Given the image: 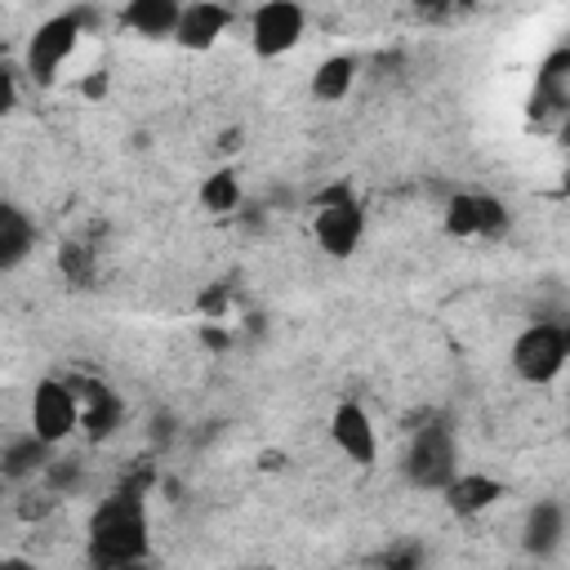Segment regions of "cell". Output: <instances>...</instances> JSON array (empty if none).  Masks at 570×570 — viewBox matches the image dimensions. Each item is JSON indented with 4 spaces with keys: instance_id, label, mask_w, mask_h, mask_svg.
Masks as SVG:
<instances>
[{
    "instance_id": "cell-21",
    "label": "cell",
    "mask_w": 570,
    "mask_h": 570,
    "mask_svg": "<svg viewBox=\"0 0 570 570\" xmlns=\"http://www.w3.org/2000/svg\"><path fill=\"white\" fill-rule=\"evenodd\" d=\"M13 102H18V85H13V71L0 62V116L13 111Z\"/></svg>"
},
{
    "instance_id": "cell-4",
    "label": "cell",
    "mask_w": 570,
    "mask_h": 570,
    "mask_svg": "<svg viewBox=\"0 0 570 570\" xmlns=\"http://www.w3.org/2000/svg\"><path fill=\"white\" fill-rule=\"evenodd\" d=\"M566 356H570V330L557 321H534L512 343V370L525 383H552L566 370Z\"/></svg>"
},
{
    "instance_id": "cell-20",
    "label": "cell",
    "mask_w": 570,
    "mask_h": 570,
    "mask_svg": "<svg viewBox=\"0 0 570 570\" xmlns=\"http://www.w3.org/2000/svg\"><path fill=\"white\" fill-rule=\"evenodd\" d=\"M383 570H423V548L419 543H396L383 557Z\"/></svg>"
},
{
    "instance_id": "cell-16",
    "label": "cell",
    "mask_w": 570,
    "mask_h": 570,
    "mask_svg": "<svg viewBox=\"0 0 570 570\" xmlns=\"http://www.w3.org/2000/svg\"><path fill=\"white\" fill-rule=\"evenodd\" d=\"M49 468V445L31 432L13 436L0 454V476H31V472H45Z\"/></svg>"
},
{
    "instance_id": "cell-23",
    "label": "cell",
    "mask_w": 570,
    "mask_h": 570,
    "mask_svg": "<svg viewBox=\"0 0 570 570\" xmlns=\"http://www.w3.org/2000/svg\"><path fill=\"white\" fill-rule=\"evenodd\" d=\"M107 570H151V561H134V566H107Z\"/></svg>"
},
{
    "instance_id": "cell-8",
    "label": "cell",
    "mask_w": 570,
    "mask_h": 570,
    "mask_svg": "<svg viewBox=\"0 0 570 570\" xmlns=\"http://www.w3.org/2000/svg\"><path fill=\"white\" fill-rule=\"evenodd\" d=\"M67 383H71V392H76V410H80L85 436H89V441L111 436V432L120 428V419H125L120 392L107 387V383H98V379H67Z\"/></svg>"
},
{
    "instance_id": "cell-10",
    "label": "cell",
    "mask_w": 570,
    "mask_h": 570,
    "mask_svg": "<svg viewBox=\"0 0 570 570\" xmlns=\"http://www.w3.org/2000/svg\"><path fill=\"white\" fill-rule=\"evenodd\" d=\"M508 227V209L490 196H454L445 205V232L450 236H499Z\"/></svg>"
},
{
    "instance_id": "cell-7",
    "label": "cell",
    "mask_w": 570,
    "mask_h": 570,
    "mask_svg": "<svg viewBox=\"0 0 570 570\" xmlns=\"http://www.w3.org/2000/svg\"><path fill=\"white\" fill-rule=\"evenodd\" d=\"M307 31V13L294 0H267L249 13V45L258 58H281L289 53Z\"/></svg>"
},
{
    "instance_id": "cell-19",
    "label": "cell",
    "mask_w": 570,
    "mask_h": 570,
    "mask_svg": "<svg viewBox=\"0 0 570 570\" xmlns=\"http://www.w3.org/2000/svg\"><path fill=\"white\" fill-rule=\"evenodd\" d=\"M200 205H205L209 214H227V209H236V205H240V183H236V174H227V169L209 174V178L200 183Z\"/></svg>"
},
{
    "instance_id": "cell-11",
    "label": "cell",
    "mask_w": 570,
    "mask_h": 570,
    "mask_svg": "<svg viewBox=\"0 0 570 570\" xmlns=\"http://www.w3.org/2000/svg\"><path fill=\"white\" fill-rule=\"evenodd\" d=\"M232 22V9L227 4H214V0H196V4H183L178 9V27H174V40L183 49H209Z\"/></svg>"
},
{
    "instance_id": "cell-2",
    "label": "cell",
    "mask_w": 570,
    "mask_h": 570,
    "mask_svg": "<svg viewBox=\"0 0 570 570\" xmlns=\"http://www.w3.org/2000/svg\"><path fill=\"white\" fill-rule=\"evenodd\" d=\"M405 476L419 490H445L459 476V441H454L450 423L432 419V423H423L410 436V445H405Z\"/></svg>"
},
{
    "instance_id": "cell-9",
    "label": "cell",
    "mask_w": 570,
    "mask_h": 570,
    "mask_svg": "<svg viewBox=\"0 0 570 570\" xmlns=\"http://www.w3.org/2000/svg\"><path fill=\"white\" fill-rule=\"evenodd\" d=\"M330 436L334 445L356 463V468H370L379 459V428L370 419V410L361 401H343L334 414H330Z\"/></svg>"
},
{
    "instance_id": "cell-22",
    "label": "cell",
    "mask_w": 570,
    "mask_h": 570,
    "mask_svg": "<svg viewBox=\"0 0 570 570\" xmlns=\"http://www.w3.org/2000/svg\"><path fill=\"white\" fill-rule=\"evenodd\" d=\"M0 570H36V566H31V561H22V557H4V561H0Z\"/></svg>"
},
{
    "instance_id": "cell-1",
    "label": "cell",
    "mask_w": 570,
    "mask_h": 570,
    "mask_svg": "<svg viewBox=\"0 0 570 570\" xmlns=\"http://www.w3.org/2000/svg\"><path fill=\"white\" fill-rule=\"evenodd\" d=\"M147 548H151V521L142 508V490H116L89 512V530H85L89 570L147 561Z\"/></svg>"
},
{
    "instance_id": "cell-13",
    "label": "cell",
    "mask_w": 570,
    "mask_h": 570,
    "mask_svg": "<svg viewBox=\"0 0 570 570\" xmlns=\"http://www.w3.org/2000/svg\"><path fill=\"white\" fill-rule=\"evenodd\" d=\"M36 249V223L22 205L0 200V272H13L31 258Z\"/></svg>"
},
{
    "instance_id": "cell-5",
    "label": "cell",
    "mask_w": 570,
    "mask_h": 570,
    "mask_svg": "<svg viewBox=\"0 0 570 570\" xmlns=\"http://www.w3.org/2000/svg\"><path fill=\"white\" fill-rule=\"evenodd\" d=\"M312 232H316V245L330 254V258H347L361 236H365V214L352 196V187H330L316 196V218H312Z\"/></svg>"
},
{
    "instance_id": "cell-6",
    "label": "cell",
    "mask_w": 570,
    "mask_h": 570,
    "mask_svg": "<svg viewBox=\"0 0 570 570\" xmlns=\"http://www.w3.org/2000/svg\"><path fill=\"white\" fill-rule=\"evenodd\" d=\"M76 428H80V410H76L71 383L67 379H40L36 392H31V436H40L53 450Z\"/></svg>"
},
{
    "instance_id": "cell-12",
    "label": "cell",
    "mask_w": 570,
    "mask_h": 570,
    "mask_svg": "<svg viewBox=\"0 0 570 570\" xmlns=\"http://www.w3.org/2000/svg\"><path fill=\"white\" fill-rule=\"evenodd\" d=\"M566 539V508L557 499H543L525 512V525H521V548L530 557H552Z\"/></svg>"
},
{
    "instance_id": "cell-18",
    "label": "cell",
    "mask_w": 570,
    "mask_h": 570,
    "mask_svg": "<svg viewBox=\"0 0 570 570\" xmlns=\"http://www.w3.org/2000/svg\"><path fill=\"white\" fill-rule=\"evenodd\" d=\"M539 98H548L552 107H566L570 102V49H557L543 71H539Z\"/></svg>"
},
{
    "instance_id": "cell-15",
    "label": "cell",
    "mask_w": 570,
    "mask_h": 570,
    "mask_svg": "<svg viewBox=\"0 0 570 570\" xmlns=\"http://www.w3.org/2000/svg\"><path fill=\"white\" fill-rule=\"evenodd\" d=\"M178 9H183V4H174V0H129L120 18H125L129 31L160 40V36H174V27H178Z\"/></svg>"
},
{
    "instance_id": "cell-3",
    "label": "cell",
    "mask_w": 570,
    "mask_h": 570,
    "mask_svg": "<svg viewBox=\"0 0 570 570\" xmlns=\"http://www.w3.org/2000/svg\"><path fill=\"white\" fill-rule=\"evenodd\" d=\"M89 18H94L89 9H71V13L45 18V22L31 31V40H27V76H31L36 85H53V80H58L62 62L76 53V45H80Z\"/></svg>"
},
{
    "instance_id": "cell-17",
    "label": "cell",
    "mask_w": 570,
    "mask_h": 570,
    "mask_svg": "<svg viewBox=\"0 0 570 570\" xmlns=\"http://www.w3.org/2000/svg\"><path fill=\"white\" fill-rule=\"evenodd\" d=\"M352 80H356V58L334 53V58H325V62L312 71V98H321V102H338V98H347Z\"/></svg>"
},
{
    "instance_id": "cell-14",
    "label": "cell",
    "mask_w": 570,
    "mask_h": 570,
    "mask_svg": "<svg viewBox=\"0 0 570 570\" xmlns=\"http://www.w3.org/2000/svg\"><path fill=\"white\" fill-rule=\"evenodd\" d=\"M441 494H445L450 512H459V517H476V512H485L494 499H503V485H499L494 476H485V472H459Z\"/></svg>"
}]
</instances>
